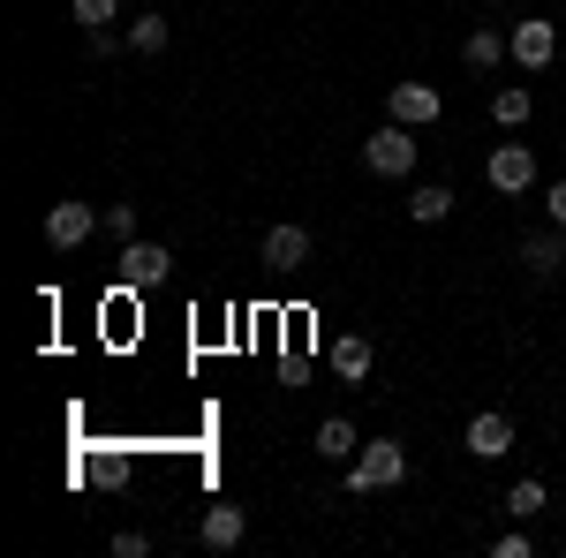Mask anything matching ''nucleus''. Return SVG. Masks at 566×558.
<instances>
[{
  "instance_id": "16",
  "label": "nucleus",
  "mask_w": 566,
  "mask_h": 558,
  "mask_svg": "<svg viewBox=\"0 0 566 558\" xmlns=\"http://www.w3.org/2000/svg\"><path fill=\"white\" fill-rule=\"evenodd\" d=\"M491 114H499V129H522L528 122V84H506L499 98H491Z\"/></svg>"
},
{
  "instance_id": "18",
  "label": "nucleus",
  "mask_w": 566,
  "mask_h": 558,
  "mask_svg": "<svg viewBox=\"0 0 566 558\" xmlns=\"http://www.w3.org/2000/svg\"><path fill=\"white\" fill-rule=\"evenodd\" d=\"M522 257H528V272H552V264L566 257V242H559V234H528V242H522Z\"/></svg>"
},
{
  "instance_id": "5",
  "label": "nucleus",
  "mask_w": 566,
  "mask_h": 558,
  "mask_svg": "<svg viewBox=\"0 0 566 558\" xmlns=\"http://www.w3.org/2000/svg\"><path fill=\"white\" fill-rule=\"evenodd\" d=\"M386 114H392V122H408V129H431L438 114H446V98H438L431 84H392L386 91Z\"/></svg>"
},
{
  "instance_id": "9",
  "label": "nucleus",
  "mask_w": 566,
  "mask_h": 558,
  "mask_svg": "<svg viewBox=\"0 0 566 558\" xmlns=\"http://www.w3.org/2000/svg\"><path fill=\"white\" fill-rule=\"evenodd\" d=\"M469 453H476V461H499V453H514V423H506L499 408H483L476 423H469Z\"/></svg>"
},
{
  "instance_id": "11",
  "label": "nucleus",
  "mask_w": 566,
  "mask_h": 558,
  "mask_svg": "<svg viewBox=\"0 0 566 558\" xmlns=\"http://www.w3.org/2000/svg\"><path fill=\"white\" fill-rule=\"evenodd\" d=\"M333 378H340V386H363V378H370V340H363V333L333 340Z\"/></svg>"
},
{
  "instance_id": "15",
  "label": "nucleus",
  "mask_w": 566,
  "mask_h": 558,
  "mask_svg": "<svg viewBox=\"0 0 566 558\" xmlns=\"http://www.w3.org/2000/svg\"><path fill=\"white\" fill-rule=\"evenodd\" d=\"M129 53H144V61L167 53V15H136L129 23Z\"/></svg>"
},
{
  "instance_id": "1",
  "label": "nucleus",
  "mask_w": 566,
  "mask_h": 558,
  "mask_svg": "<svg viewBox=\"0 0 566 558\" xmlns=\"http://www.w3.org/2000/svg\"><path fill=\"white\" fill-rule=\"evenodd\" d=\"M392 483H408V445L400 438H370L348 468V498H370V491H392Z\"/></svg>"
},
{
  "instance_id": "12",
  "label": "nucleus",
  "mask_w": 566,
  "mask_h": 558,
  "mask_svg": "<svg viewBox=\"0 0 566 558\" xmlns=\"http://www.w3.org/2000/svg\"><path fill=\"white\" fill-rule=\"evenodd\" d=\"M446 212H453V189H446V181H423V189H408V219H416V227H438Z\"/></svg>"
},
{
  "instance_id": "17",
  "label": "nucleus",
  "mask_w": 566,
  "mask_h": 558,
  "mask_svg": "<svg viewBox=\"0 0 566 558\" xmlns=\"http://www.w3.org/2000/svg\"><path fill=\"white\" fill-rule=\"evenodd\" d=\"M506 514H514V520H536V514H544V483H536V475H522V483L506 491Z\"/></svg>"
},
{
  "instance_id": "19",
  "label": "nucleus",
  "mask_w": 566,
  "mask_h": 558,
  "mask_svg": "<svg viewBox=\"0 0 566 558\" xmlns=\"http://www.w3.org/2000/svg\"><path fill=\"white\" fill-rule=\"evenodd\" d=\"M69 8H76V23H84V31H106V23L122 15V0H69Z\"/></svg>"
},
{
  "instance_id": "14",
  "label": "nucleus",
  "mask_w": 566,
  "mask_h": 558,
  "mask_svg": "<svg viewBox=\"0 0 566 558\" xmlns=\"http://www.w3.org/2000/svg\"><path fill=\"white\" fill-rule=\"evenodd\" d=\"M317 453H325V461H348V453H363L355 423H340V415H333V423H317Z\"/></svg>"
},
{
  "instance_id": "10",
  "label": "nucleus",
  "mask_w": 566,
  "mask_h": 558,
  "mask_svg": "<svg viewBox=\"0 0 566 558\" xmlns=\"http://www.w3.org/2000/svg\"><path fill=\"white\" fill-rule=\"evenodd\" d=\"M167 250H159V242H129V250H122V280H129V287H159V280H167Z\"/></svg>"
},
{
  "instance_id": "7",
  "label": "nucleus",
  "mask_w": 566,
  "mask_h": 558,
  "mask_svg": "<svg viewBox=\"0 0 566 558\" xmlns=\"http://www.w3.org/2000/svg\"><path fill=\"white\" fill-rule=\"evenodd\" d=\"M264 264H272V272H295V264H310V227L280 219V227L264 234Z\"/></svg>"
},
{
  "instance_id": "22",
  "label": "nucleus",
  "mask_w": 566,
  "mask_h": 558,
  "mask_svg": "<svg viewBox=\"0 0 566 558\" xmlns=\"http://www.w3.org/2000/svg\"><path fill=\"white\" fill-rule=\"evenodd\" d=\"M151 551V536H144V528H122V536H114V558H144Z\"/></svg>"
},
{
  "instance_id": "23",
  "label": "nucleus",
  "mask_w": 566,
  "mask_h": 558,
  "mask_svg": "<svg viewBox=\"0 0 566 558\" xmlns=\"http://www.w3.org/2000/svg\"><path fill=\"white\" fill-rule=\"evenodd\" d=\"M544 212H552V227H566V181H552V189H544Z\"/></svg>"
},
{
  "instance_id": "3",
  "label": "nucleus",
  "mask_w": 566,
  "mask_h": 558,
  "mask_svg": "<svg viewBox=\"0 0 566 558\" xmlns=\"http://www.w3.org/2000/svg\"><path fill=\"white\" fill-rule=\"evenodd\" d=\"M91 227H98V204H84V197H61V204L45 212V242H53V250H84Z\"/></svg>"
},
{
  "instance_id": "6",
  "label": "nucleus",
  "mask_w": 566,
  "mask_h": 558,
  "mask_svg": "<svg viewBox=\"0 0 566 558\" xmlns=\"http://www.w3.org/2000/svg\"><path fill=\"white\" fill-rule=\"evenodd\" d=\"M483 173H491V189H499V197H522L528 181H536V151H528V144H499Z\"/></svg>"
},
{
  "instance_id": "13",
  "label": "nucleus",
  "mask_w": 566,
  "mask_h": 558,
  "mask_svg": "<svg viewBox=\"0 0 566 558\" xmlns=\"http://www.w3.org/2000/svg\"><path fill=\"white\" fill-rule=\"evenodd\" d=\"M461 61H469V69H499V61H514V45L499 39V31H469V45H461Z\"/></svg>"
},
{
  "instance_id": "8",
  "label": "nucleus",
  "mask_w": 566,
  "mask_h": 558,
  "mask_svg": "<svg viewBox=\"0 0 566 558\" xmlns=\"http://www.w3.org/2000/svg\"><path fill=\"white\" fill-rule=\"evenodd\" d=\"M242 536H250L242 506H205V520H197V544H205V551H234Z\"/></svg>"
},
{
  "instance_id": "2",
  "label": "nucleus",
  "mask_w": 566,
  "mask_h": 558,
  "mask_svg": "<svg viewBox=\"0 0 566 558\" xmlns=\"http://www.w3.org/2000/svg\"><path fill=\"white\" fill-rule=\"evenodd\" d=\"M416 129L408 122H386V129H370L363 136V159H370V173H386V181H400V173H416Z\"/></svg>"
},
{
  "instance_id": "4",
  "label": "nucleus",
  "mask_w": 566,
  "mask_h": 558,
  "mask_svg": "<svg viewBox=\"0 0 566 558\" xmlns=\"http://www.w3.org/2000/svg\"><path fill=\"white\" fill-rule=\"evenodd\" d=\"M506 45H514V61H522L528 76H536V69H552V53H559V23L528 15V23H514V31H506Z\"/></svg>"
},
{
  "instance_id": "20",
  "label": "nucleus",
  "mask_w": 566,
  "mask_h": 558,
  "mask_svg": "<svg viewBox=\"0 0 566 558\" xmlns=\"http://www.w3.org/2000/svg\"><path fill=\"white\" fill-rule=\"evenodd\" d=\"M91 475H98L106 491H122V483H129V461H122V453H106V461H91Z\"/></svg>"
},
{
  "instance_id": "21",
  "label": "nucleus",
  "mask_w": 566,
  "mask_h": 558,
  "mask_svg": "<svg viewBox=\"0 0 566 558\" xmlns=\"http://www.w3.org/2000/svg\"><path fill=\"white\" fill-rule=\"evenodd\" d=\"M106 234H122V242H136V204H106Z\"/></svg>"
}]
</instances>
